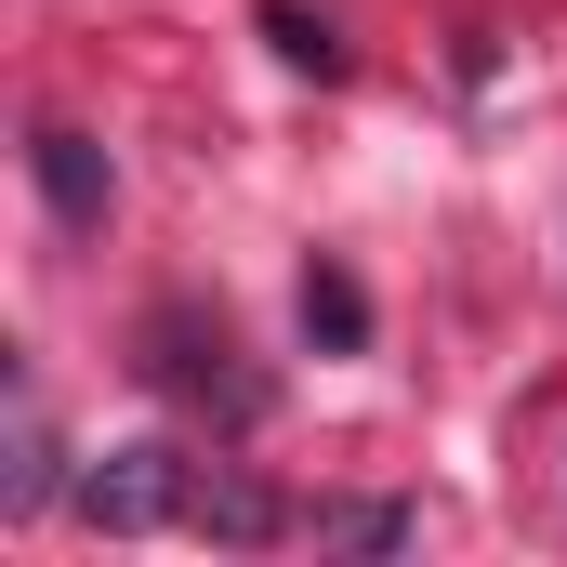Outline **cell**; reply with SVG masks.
I'll use <instances>...</instances> for the list:
<instances>
[{
	"instance_id": "6da1fadb",
	"label": "cell",
	"mask_w": 567,
	"mask_h": 567,
	"mask_svg": "<svg viewBox=\"0 0 567 567\" xmlns=\"http://www.w3.org/2000/svg\"><path fill=\"white\" fill-rule=\"evenodd\" d=\"M225 357H238L225 330H198V317H145V370H158L172 396H198V410L251 423V410H265V383H251V370H225Z\"/></svg>"
},
{
	"instance_id": "7a4b0ae2",
	"label": "cell",
	"mask_w": 567,
	"mask_h": 567,
	"mask_svg": "<svg viewBox=\"0 0 567 567\" xmlns=\"http://www.w3.org/2000/svg\"><path fill=\"white\" fill-rule=\"evenodd\" d=\"M185 502H198V488H185L172 449H106V462L80 475V515H93V528H172Z\"/></svg>"
},
{
	"instance_id": "3957f363",
	"label": "cell",
	"mask_w": 567,
	"mask_h": 567,
	"mask_svg": "<svg viewBox=\"0 0 567 567\" xmlns=\"http://www.w3.org/2000/svg\"><path fill=\"white\" fill-rule=\"evenodd\" d=\"M27 172H40V198H53V225H106V198H120V172H106V145L93 133H27Z\"/></svg>"
},
{
	"instance_id": "277c9868",
	"label": "cell",
	"mask_w": 567,
	"mask_h": 567,
	"mask_svg": "<svg viewBox=\"0 0 567 567\" xmlns=\"http://www.w3.org/2000/svg\"><path fill=\"white\" fill-rule=\"evenodd\" d=\"M303 330H317L330 357H357V343H370V290L343 278V265H317V278H303Z\"/></svg>"
},
{
	"instance_id": "5b68a950",
	"label": "cell",
	"mask_w": 567,
	"mask_h": 567,
	"mask_svg": "<svg viewBox=\"0 0 567 567\" xmlns=\"http://www.w3.org/2000/svg\"><path fill=\"white\" fill-rule=\"evenodd\" d=\"M185 515H198V528H212V542H278V528H290L278 502H265V488H238V475H212V488H198V502H185Z\"/></svg>"
},
{
	"instance_id": "8992f818",
	"label": "cell",
	"mask_w": 567,
	"mask_h": 567,
	"mask_svg": "<svg viewBox=\"0 0 567 567\" xmlns=\"http://www.w3.org/2000/svg\"><path fill=\"white\" fill-rule=\"evenodd\" d=\"M13 515H40L53 502V423H40V396H13V488H0Z\"/></svg>"
},
{
	"instance_id": "52a82bcc",
	"label": "cell",
	"mask_w": 567,
	"mask_h": 567,
	"mask_svg": "<svg viewBox=\"0 0 567 567\" xmlns=\"http://www.w3.org/2000/svg\"><path fill=\"white\" fill-rule=\"evenodd\" d=\"M265 40H278L290 66H317V80H343V27H330V13H303V0H265Z\"/></svg>"
},
{
	"instance_id": "ba28073f",
	"label": "cell",
	"mask_w": 567,
	"mask_h": 567,
	"mask_svg": "<svg viewBox=\"0 0 567 567\" xmlns=\"http://www.w3.org/2000/svg\"><path fill=\"white\" fill-rule=\"evenodd\" d=\"M317 528H330V542H357V555H396V542H410V515H396V502H343V515H317Z\"/></svg>"
}]
</instances>
